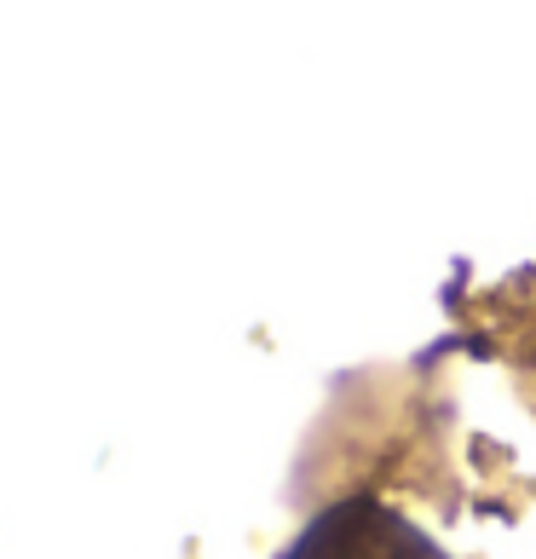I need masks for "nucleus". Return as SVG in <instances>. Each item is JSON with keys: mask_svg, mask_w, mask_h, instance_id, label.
<instances>
[{"mask_svg": "<svg viewBox=\"0 0 536 559\" xmlns=\"http://www.w3.org/2000/svg\"><path fill=\"white\" fill-rule=\"evenodd\" d=\"M277 559H450L421 525H409L376 490L341 496L300 525Z\"/></svg>", "mask_w": 536, "mask_h": 559, "instance_id": "obj_1", "label": "nucleus"}, {"mask_svg": "<svg viewBox=\"0 0 536 559\" xmlns=\"http://www.w3.org/2000/svg\"><path fill=\"white\" fill-rule=\"evenodd\" d=\"M508 364H513V376H520L531 409H536V306L525 312V323L508 335Z\"/></svg>", "mask_w": 536, "mask_h": 559, "instance_id": "obj_2", "label": "nucleus"}]
</instances>
